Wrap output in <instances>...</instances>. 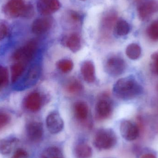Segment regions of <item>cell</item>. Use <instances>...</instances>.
<instances>
[{
	"mask_svg": "<svg viewBox=\"0 0 158 158\" xmlns=\"http://www.w3.org/2000/svg\"><path fill=\"white\" fill-rule=\"evenodd\" d=\"M153 61V68L154 72L158 75V52L155 53L151 56Z\"/></svg>",
	"mask_w": 158,
	"mask_h": 158,
	"instance_id": "obj_33",
	"label": "cell"
},
{
	"mask_svg": "<svg viewBox=\"0 0 158 158\" xmlns=\"http://www.w3.org/2000/svg\"><path fill=\"white\" fill-rule=\"evenodd\" d=\"M10 121V117L5 112H0V130L4 128Z\"/></svg>",
	"mask_w": 158,
	"mask_h": 158,
	"instance_id": "obj_29",
	"label": "cell"
},
{
	"mask_svg": "<svg viewBox=\"0 0 158 158\" xmlns=\"http://www.w3.org/2000/svg\"><path fill=\"white\" fill-rule=\"evenodd\" d=\"M69 15H70V17L71 18V19L75 22H80L82 20V16L78 12L71 10L70 11Z\"/></svg>",
	"mask_w": 158,
	"mask_h": 158,
	"instance_id": "obj_32",
	"label": "cell"
},
{
	"mask_svg": "<svg viewBox=\"0 0 158 158\" xmlns=\"http://www.w3.org/2000/svg\"><path fill=\"white\" fill-rule=\"evenodd\" d=\"M137 12L140 19L145 20L158 12L157 0H138Z\"/></svg>",
	"mask_w": 158,
	"mask_h": 158,
	"instance_id": "obj_4",
	"label": "cell"
},
{
	"mask_svg": "<svg viewBox=\"0 0 158 158\" xmlns=\"http://www.w3.org/2000/svg\"><path fill=\"white\" fill-rule=\"evenodd\" d=\"M26 5L23 0H9L4 5L3 12L9 18L21 17Z\"/></svg>",
	"mask_w": 158,
	"mask_h": 158,
	"instance_id": "obj_6",
	"label": "cell"
},
{
	"mask_svg": "<svg viewBox=\"0 0 158 158\" xmlns=\"http://www.w3.org/2000/svg\"><path fill=\"white\" fill-rule=\"evenodd\" d=\"M75 153L77 158H90L93 151L90 146L85 143H80L76 145Z\"/></svg>",
	"mask_w": 158,
	"mask_h": 158,
	"instance_id": "obj_18",
	"label": "cell"
},
{
	"mask_svg": "<svg viewBox=\"0 0 158 158\" xmlns=\"http://www.w3.org/2000/svg\"><path fill=\"white\" fill-rule=\"evenodd\" d=\"M112 106L109 101L105 99H100L96 106L97 116L100 119H106L111 115Z\"/></svg>",
	"mask_w": 158,
	"mask_h": 158,
	"instance_id": "obj_13",
	"label": "cell"
},
{
	"mask_svg": "<svg viewBox=\"0 0 158 158\" xmlns=\"http://www.w3.org/2000/svg\"><path fill=\"white\" fill-rule=\"evenodd\" d=\"M8 72L4 67L0 66V90L5 87L8 82Z\"/></svg>",
	"mask_w": 158,
	"mask_h": 158,
	"instance_id": "obj_27",
	"label": "cell"
},
{
	"mask_svg": "<svg viewBox=\"0 0 158 158\" xmlns=\"http://www.w3.org/2000/svg\"><path fill=\"white\" fill-rule=\"evenodd\" d=\"M148 37L154 41H158V19L153 21L146 30Z\"/></svg>",
	"mask_w": 158,
	"mask_h": 158,
	"instance_id": "obj_24",
	"label": "cell"
},
{
	"mask_svg": "<svg viewBox=\"0 0 158 158\" xmlns=\"http://www.w3.org/2000/svg\"><path fill=\"white\" fill-rule=\"evenodd\" d=\"M117 137L112 130L102 129L97 131L94 139V146L99 150H107L114 147L117 143Z\"/></svg>",
	"mask_w": 158,
	"mask_h": 158,
	"instance_id": "obj_2",
	"label": "cell"
},
{
	"mask_svg": "<svg viewBox=\"0 0 158 158\" xmlns=\"http://www.w3.org/2000/svg\"><path fill=\"white\" fill-rule=\"evenodd\" d=\"M66 89L69 93L77 94L82 90V85L77 80H73L68 84Z\"/></svg>",
	"mask_w": 158,
	"mask_h": 158,
	"instance_id": "obj_26",
	"label": "cell"
},
{
	"mask_svg": "<svg viewBox=\"0 0 158 158\" xmlns=\"http://www.w3.org/2000/svg\"><path fill=\"white\" fill-rule=\"evenodd\" d=\"M42 103L41 96L39 93H31L25 99V106L26 108L32 112L38 111L40 109Z\"/></svg>",
	"mask_w": 158,
	"mask_h": 158,
	"instance_id": "obj_12",
	"label": "cell"
},
{
	"mask_svg": "<svg viewBox=\"0 0 158 158\" xmlns=\"http://www.w3.org/2000/svg\"><path fill=\"white\" fill-rule=\"evenodd\" d=\"M74 66L73 62L68 59L60 60L57 63V67L64 73H68L72 70Z\"/></svg>",
	"mask_w": 158,
	"mask_h": 158,
	"instance_id": "obj_25",
	"label": "cell"
},
{
	"mask_svg": "<svg viewBox=\"0 0 158 158\" xmlns=\"http://www.w3.org/2000/svg\"><path fill=\"white\" fill-rule=\"evenodd\" d=\"M11 158H28V154L24 149L19 148L15 151Z\"/></svg>",
	"mask_w": 158,
	"mask_h": 158,
	"instance_id": "obj_31",
	"label": "cell"
},
{
	"mask_svg": "<svg viewBox=\"0 0 158 158\" xmlns=\"http://www.w3.org/2000/svg\"><path fill=\"white\" fill-rule=\"evenodd\" d=\"M113 92L116 96L123 100H131L143 93V87L131 77L118 80L114 85Z\"/></svg>",
	"mask_w": 158,
	"mask_h": 158,
	"instance_id": "obj_1",
	"label": "cell"
},
{
	"mask_svg": "<svg viewBox=\"0 0 158 158\" xmlns=\"http://www.w3.org/2000/svg\"><path fill=\"white\" fill-rule=\"evenodd\" d=\"M120 131L123 139L129 142L136 140L140 135L139 126L133 122L124 120L121 123Z\"/></svg>",
	"mask_w": 158,
	"mask_h": 158,
	"instance_id": "obj_5",
	"label": "cell"
},
{
	"mask_svg": "<svg viewBox=\"0 0 158 158\" xmlns=\"http://www.w3.org/2000/svg\"><path fill=\"white\" fill-rule=\"evenodd\" d=\"M52 25V19L50 17L39 18L33 21L31 31L36 35H42L49 30Z\"/></svg>",
	"mask_w": 158,
	"mask_h": 158,
	"instance_id": "obj_11",
	"label": "cell"
},
{
	"mask_svg": "<svg viewBox=\"0 0 158 158\" xmlns=\"http://www.w3.org/2000/svg\"><path fill=\"white\" fill-rule=\"evenodd\" d=\"M27 136L29 140L33 143H39L43 139L44 130L43 125L38 122H31L26 127Z\"/></svg>",
	"mask_w": 158,
	"mask_h": 158,
	"instance_id": "obj_10",
	"label": "cell"
},
{
	"mask_svg": "<svg viewBox=\"0 0 158 158\" xmlns=\"http://www.w3.org/2000/svg\"><path fill=\"white\" fill-rule=\"evenodd\" d=\"M19 140L15 137L5 138L0 140V154L8 155L17 145Z\"/></svg>",
	"mask_w": 158,
	"mask_h": 158,
	"instance_id": "obj_15",
	"label": "cell"
},
{
	"mask_svg": "<svg viewBox=\"0 0 158 158\" xmlns=\"http://www.w3.org/2000/svg\"><path fill=\"white\" fill-rule=\"evenodd\" d=\"M9 34L8 27L5 23H0V41L4 40Z\"/></svg>",
	"mask_w": 158,
	"mask_h": 158,
	"instance_id": "obj_30",
	"label": "cell"
},
{
	"mask_svg": "<svg viewBox=\"0 0 158 158\" xmlns=\"http://www.w3.org/2000/svg\"><path fill=\"white\" fill-rule=\"evenodd\" d=\"M81 73L84 80L89 83H93L95 80V68L93 62L90 61L85 62L81 67Z\"/></svg>",
	"mask_w": 158,
	"mask_h": 158,
	"instance_id": "obj_14",
	"label": "cell"
},
{
	"mask_svg": "<svg viewBox=\"0 0 158 158\" xmlns=\"http://www.w3.org/2000/svg\"><path fill=\"white\" fill-rule=\"evenodd\" d=\"M81 1H85V0H81Z\"/></svg>",
	"mask_w": 158,
	"mask_h": 158,
	"instance_id": "obj_35",
	"label": "cell"
},
{
	"mask_svg": "<svg viewBox=\"0 0 158 158\" xmlns=\"http://www.w3.org/2000/svg\"><path fill=\"white\" fill-rule=\"evenodd\" d=\"M40 158H64V154L57 147L52 146L44 149Z\"/></svg>",
	"mask_w": 158,
	"mask_h": 158,
	"instance_id": "obj_19",
	"label": "cell"
},
{
	"mask_svg": "<svg viewBox=\"0 0 158 158\" xmlns=\"http://www.w3.org/2000/svg\"><path fill=\"white\" fill-rule=\"evenodd\" d=\"M74 110L75 116L79 120L82 121L87 118L88 114V106L84 102L79 101L75 103Z\"/></svg>",
	"mask_w": 158,
	"mask_h": 158,
	"instance_id": "obj_17",
	"label": "cell"
},
{
	"mask_svg": "<svg viewBox=\"0 0 158 158\" xmlns=\"http://www.w3.org/2000/svg\"><path fill=\"white\" fill-rule=\"evenodd\" d=\"M25 69V64L20 62H17L12 66L11 68V80L13 82L17 81L24 72Z\"/></svg>",
	"mask_w": 158,
	"mask_h": 158,
	"instance_id": "obj_22",
	"label": "cell"
},
{
	"mask_svg": "<svg viewBox=\"0 0 158 158\" xmlns=\"http://www.w3.org/2000/svg\"><path fill=\"white\" fill-rule=\"evenodd\" d=\"M142 50L141 47L137 44H129L126 49V54L130 59L136 60L141 56Z\"/></svg>",
	"mask_w": 158,
	"mask_h": 158,
	"instance_id": "obj_21",
	"label": "cell"
},
{
	"mask_svg": "<svg viewBox=\"0 0 158 158\" xmlns=\"http://www.w3.org/2000/svg\"><path fill=\"white\" fill-rule=\"evenodd\" d=\"M46 124L48 131L52 134H57L64 129V121L57 112H51L48 115Z\"/></svg>",
	"mask_w": 158,
	"mask_h": 158,
	"instance_id": "obj_8",
	"label": "cell"
},
{
	"mask_svg": "<svg viewBox=\"0 0 158 158\" xmlns=\"http://www.w3.org/2000/svg\"><path fill=\"white\" fill-rule=\"evenodd\" d=\"M131 30L130 24L124 19L118 20L115 26V31L117 35L119 36H124L127 35Z\"/></svg>",
	"mask_w": 158,
	"mask_h": 158,
	"instance_id": "obj_20",
	"label": "cell"
},
{
	"mask_svg": "<svg viewBox=\"0 0 158 158\" xmlns=\"http://www.w3.org/2000/svg\"><path fill=\"white\" fill-rule=\"evenodd\" d=\"M38 43L35 40H31L26 44L23 47L18 49L13 55L15 61L26 64L33 58L37 51Z\"/></svg>",
	"mask_w": 158,
	"mask_h": 158,
	"instance_id": "obj_3",
	"label": "cell"
},
{
	"mask_svg": "<svg viewBox=\"0 0 158 158\" xmlns=\"http://www.w3.org/2000/svg\"><path fill=\"white\" fill-rule=\"evenodd\" d=\"M141 158H157L156 156L153 153H144L141 156Z\"/></svg>",
	"mask_w": 158,
	"mask_h": 158,
	"instance_id": "obj_34",
	"label": "cell"
},
{
	"mask_svg": "<svg viewBox=\"0 0 158 158\" xmlns=\"http://www.w3.org/2000/svg\"><path fill=\"white\" fill-rule=\"evenodd\" d=\"M34 9L33 6L31 4H26V6L21 15V18L30 19L34 16Z\"/></svg>",
	"mask_w": 158,
	"mask_h": 158,
	"instance_id": "obj_28",
	"label": "cell"
},
{
	"mask_svg": "<svg viewBox=\"0 0 158 158\" xmlns=\"http://www.w3.org/2000/svg\"><path fill=\"white\" fill-rule=\"evenodd\" d=\"M106 70L109 75L118 77L125 71L126 64L124 60L118 56L110 57L106 64Z\"/></svg>",
	"mask_w": 158,
	"mask_h": 158,
	"instance_id": "obj_7",
	"label": "cell"
},
{
	"mask_svg": "<svg viewBox=\"0 0 158 158\" xmlns=\"http://www.w3.org/2000/svg\"><path fill=\"white\" fill-rule=\"evenodd\" d=\"M117 17L118 15L115 11L111 10L107 12L102 18L103 26L108 28H111L117 20Z\"/></svg>",
	"mask_w": 158,
	"mask_h": 158,
	"instance_id": "obj_23",
	"label": "cell"
},
{
	"mask_svg": "<svg viewBox=\"0 0 158 158\" xmlns=\"http://www.w3.org/2000/svg\"><path fill=\"white\" fill-rule=\"evenodd\" d=\"M66 45L73 52H78L81 48V40L78 34L72 33L64 39Z\"/></svg>",
	"mask_w": 158,
	"mask_h": 158,
	"instance_id": "obj_16",
	"label": "cell"
},
{
	"mask_svg": "<svg viewBox=\"0 0 158 158\" xmlns=\"http://www.w3.org/2000/svg\"><path fill=\"white\" fill-rule=\"evenodd\" d=\"M38 12L44 16H48L59 10L61 7L59 0H37Z\"/></svg>",
	"mask_w": 158,
	"mask_h": 158,
	"instance_id": "obj_9",
	"label": "cell"
}]
</instances>
